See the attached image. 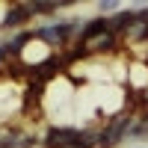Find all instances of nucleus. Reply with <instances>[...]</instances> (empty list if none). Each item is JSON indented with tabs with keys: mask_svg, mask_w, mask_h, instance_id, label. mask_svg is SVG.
Instances as JSON below:
<instances>
[{
	"mask_svg": "<svg viewBox=\"0 0 148 148\" xmlns=\"http://www.w3.org/2000/svg\"><path fill=\"white\" fill-rule=\"evenodd\" d=\"M133 119H136V110H125V113L107 119L101 125V130H98V148H119L121 142H127Z\"/></svg>",
	"mask_w": 148,
	"mask_h": 148,
	"instance_id": "1",
	"label": "nucleus"
},
{
	"mask_svg": "<svg viewBox=\"0 0 148 148\" xmlns=\"http://www.w3.org/2000/svg\"><path fill=\"white\" fill-rule=\"evenodd\" d=\"M33 9L30 3H12L3 9V15H0V30H6L9 36L12 33H18V30H27V24L33 21Z\"/></svg>",
	"mask_w": 148,
	"mask_h": 148,
	"instance_id": "2",
	"label": "nucleus"
},
{
	"mask_svg": "<svg viewBox=\"0 0 148 148\" xmlns=\"http://www.w3.org/2000/svg\"><path fill=\"white\" fill-rule=\"evenodd\" d=\"M83 127L77 125H47L42 133V148H68Z\"/></svg>",
	"mask_w": 148,
	"mask_h": 148,
	"instance_id": "3",
	"label": "nucleus"
},
{
	"mask_svg": "<svg viewBox=\"0 0 148 148\" xmlns=\"http://www.w3.org/2000/svg\"><path fill=\"white\" fill-rule=\"evenodd\" d=\"M136 9H139V6H127V9L121 6L113 18H107V30L113 33V36H121V33H125L130 24H133V18H136Z\"/></svg>",
	"mask_w": 148,
	"mask_h": 148,
	"instance_id": "4",
	"label": "nucleus"
},
{
	"mask_svg": "<svg viewBox=\"0 0 148 148\" xmlns=\"http://www.w3.org/2000/svg\"><path fill=\"white\" fill-rule=\"evenodd\" d=\"M104 33H110V30H107V18H101V15L86 18V21H83V33H80V45L89 42V39H95V36H104Z\"/></svg>",
	"mask_w": 148,
	"mask_h": 148,
	"instance_id": "5",
	"label": "nucleus"
},
{
	"mask_svg": "<svg viewBox=\"0 0 148 148\" xmlns=\"http://www.w3.org/2000/svg\"><path fill=\"white\" fill-rule=\"evenodd\" d=\"M30 9L36 18H59V12L65 6L56 3V0H30Z\"/></svg>",
	"mask_w": 148,
	"mask_h": 148,
	"instance_id": "6",
	"label": "nucleus"
},
{
	"mask_svg": "<svg viewBox=\"0 0 148 148\" xmlns=\"http://www.w3.org/2000/svg\"><path fill=\"white\" fill-rule=\"evenodd\" d=\"M95 9H98V15H101V18H113L116 12L121 9V3H119V0H101Z\"/></svg>",
	"mask_w": 148,
	"mask_h": 148,
	"instance_id": "7",
	"label": "nucleus"
},
{
	"mask_svg": "<svg viewBox=\"0 0 148 148\" xmlns=\"http://www.w3.org/2000/svg\"><path fill=\"white\" fill-rule=\"evenodd\" d=\"M139 148H148V145H139Z\"/></svg>",
	"mask_w": 148,
	"mask_h": 148,
	"instance_id": "8",
	"label": "nucleus"
}]
</instances>
